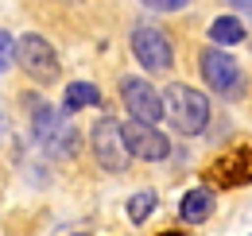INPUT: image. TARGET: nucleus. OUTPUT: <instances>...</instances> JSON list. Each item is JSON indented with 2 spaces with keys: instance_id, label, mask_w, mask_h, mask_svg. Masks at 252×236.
<instances>
[{
  "instance_id": "f257e3e1",
  "label": "nucleus",
  "mask_w": 252,
  "mask_h": 236,
  "mask_svg": "<svg viewBox=\"0 0 252 236\" xmlns=\"http://www.w3.org/2000/svg\"><path fill=\"white\" fill-rule=\"evenodd\" d=\"M163 113H167V120H171L183 136H198V132H206V124H210V101L194 86L175 82V86L163 89Z\"/></svg>"
},
{
  "instance_id": "f03ea898",
  "label": "nucleus",
  "mask_w": 252,
  "mask_h": 236,
  "mask_svg": "<svg viewBox=\"0 0 252 236\" xmlns=\"http://www.w3.org/2000/svg\"><path fill=\"white\" fill-rule=\"evenodd\" d=\"M16 62L24 66V74L35 78L39 86H51L59 78V59H55V47L43 39V35H20L16 39Z\"/></svg>"
},
{
  "instance_id": "7ed1b4c3",
  "label": "nucleus",
  "mask_w": 252,
  "mask_h": 236,
  "mask_svg": "<svg viewBox=\"0 0 252 236\" xmlns=\"http://www.w3.org/2000/svg\"><path fill=\"white\" fill-rule=\"evenodd\" d=\"M94 151L105 171H125L132 159V151L125 144V124H117L113 117H101L94 124Z\"/></svg>"
},
{
  "instance_id": "20e7f679",
  "label": "nucleus",
  "mask_w": 252,
  "mask_h": 236,
  "mask_svg": "<svg viewBox=\"0 0 252 236\" xmlns=\"http://www.w3.org/2000/svg\"><path fill=\"white\" fill-rule=\"evenodd\" d=\"M35 136L43 140V148L51 151V155H74V151H78L74 124H70L63 113H55V109H43V105H39V113H35Z\"/></svg>"
},
{
  "instance_id": "39448f33",
  "label": "nucleus",
  "mask_w": 252,
  "mask_h": 236,
  "mask_svg": "<svg viewBox=\"0 0 252 236\" xmlns=\"http://www.w3.org/2000/svg\"><path fill=\"white\" fill-rule=\"evenodd\" d=\"M121 101H125V109H128V120L156 124L159 117H167L163 113V93H156L144 78H125L121 82Z\"/></svg>"
},
{
  "instance_id": "423d86ee",
  "label": "nucleus",
  "mask_w": 252,
  "mask_h": 236,
  "mask_svg": "<svg viewBox=\"0 0 252 236\" xmlns=\"http://www.w3.org/2000/svg\"><path fill=\"white\" fill-rule=\"evenodd\" d=\"M132 55L140 59V66L144 70H156V74H163V70H171V62H175V51H171V39L163 35V31L156 28H132Z\"/></svg>"
},
{
  "instance_id": "0eeeda50",
  "label": "nucleus",
  "mask_w": 252,
  "mask_h": 236,
  "mask_svg": "<svg viewBox=\"0 0 252 236\" xmlns=\"http://www.w3.org/2000/svg\"><path fill=\"white\" fill-rule=\"evenodd\" d=\"M125 144L136 159H152V163H156V159H167V151H171L167 136L159 132L156 124H140V120H128L125 124Z\"/></svg>"
},
{
  "instance_id": "6e6552de",
  "label": "nucleus",
  "mask_w": 252,
  "mask_h": 236,
  "mask_svg": "<svg viewBox=\"0 0 252 236\" xmlns=\"http://www.w3.org/2000/svg\"><path fill=\"white\" fill-rule=\"evenodd\" d=\"M202 78H206V86L218 89V93H233L237 82H241V66L229 59L221 47H210L202 55Z\"/></svg>"
},
{
  "instance_id": "1a4fd4ad",
  "label": "nucleus",
  "mask_w": 252,
  "mask_h": 236,
  "mask_svg": "<svg viewBox=\"0 0 252 236\" xmlns=\"http://www.w3.org/2000/svg\"><path fill=\"white\" fill-rule=\"evenodd\" d=\"M210 213H214V194H210L206 186L190 190L187 198H183V206H179V217H183L187 225H198V221H206Z\"/></svg>"
},
{
  "instance_id": "9d476101",
  "label": "nucleus",
  "mask_w": 252,
  "mask_h": 236,
  "mask_svg": "<svg viewBox=\"0 0 252 236\" xmlns=\"http://www.w3.org/2000/svg\"><path fill=\"white\" fill-rule=\"evenodd\" d=\"M90 105H101L97 86H90V82H70V86H66V97H63L66 113H74V109H90Z\"/></svg>"
},
{
  "instance_id": "9b49d317",
  "label": "nucleus",
  "mask_w": 252,
  "mask_h": 236,
  "mask_svg": "<svg viewBox=\"0 0 252 236\" xmlns=\"http://www.w3.org/2000/svg\"><path fill=\"white\" fill-rule=\"evenodd\" d=\"M210 39H214L218 47H237V43L245 39V28H241V20L221 16V20H214V28H210Z\"/></svg>"
},
{
  "instance_id": "f8f14e48",
  "label": "nucleus",
  "mask_w": 252,
  "mask_h": 236,
  "mask_svg": "<svg viewBox=\"0 0 252 236\" xmlns=\"http://www.w3.org/2000/svg\"><path fill=\"white\" fill-rule=\"evenodd\" d=\"M156 209V194L152 190H140L132 202H128V217H132V225H140V221H148V213Z\"/></svg>"
},
{
  "instance_id": "ddd939ff",
  "label": "nucleus",
  "mask_w": 252,
  "mask_h": 236,
  "mask_svg": "<svg viewBox=\"0 0 252 236\" xmlns=\"http://www.w3.org/2000/svg\"><path fill=\"white\" fill-rule=\"evenodd\" d=\"M12 59H16V43H12V35H8V31H0V70H4Z\"/></svg>"
},
{
  "instance_id": "4468645a",
  "label": "nucleus",
  "mask_w": 252,
  "mask_h": 236,
  "mask_svg": "<svg viewBox=\"0 0 252 236\" xmlns=\"http://www.w3.org/2000/svg\"><path fill=\"white\" fill-rule=\"evenodd\" d=\"M144 8H156V12H179V8H187L183 0H148Z\"/></svg>"
}]
</instances>
